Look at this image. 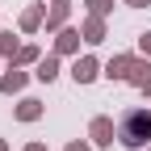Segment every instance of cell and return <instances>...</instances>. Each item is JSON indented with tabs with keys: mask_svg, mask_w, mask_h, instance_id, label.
<instances>
[{
	"mask_svg": "<svg viewBox=\"0 0 151 151\" xmlns=\"http://www.w3.org/2000/svg\"><path fill=\"white\" fill-rule=\"evenodd\" d=\"M134 50H139V55H147V59H151V29H143V34H139V46H134Z\"/></svg>",
	"mask_w": 151,
	"mask_h": 151,
	"instance_id": "2e32d148",
	"label": "cell"
},
{
	"mask_svg": "<svg viewBox=\"0 0 151 151\" xmlns=\"http://www.w3.org/2000/svg\"><path fill=\"white\" fill-rule=\"evenodd\" d=\"M71 4L76 0H46V34H59L63 25H71Z\"/></svg>",
	"mask_w": 151,
	"mask_h": 151,
	"instance_id": "8992f818",
	"label": "cell"
},
{
	"mask_svg": "<svg viewBox=\"0 0 151 151\" xmlns=\"http://www.w3.org/2000/svg\"><path fill=\"white\" fill-rule=\"evenodd\" d=\"M17 50H21V38H17L13 29H0V59H17Z\"/></svg>",
	"mask_w": 151,
	"mask_h": 151,
	"instance_id": "4fadbf2b",
	"label": "cell"
},
{
	"mask_svg": "<svg viewBox=\"0 0 151 151\" xmlns=\"http://www.w3.org/2000/svg\"><path fill=\"white\" fill-rule=\"evenodd\" d=\"M63 151H92V139H88V134H84V139H71Z\"/></svg>",
	"mask_w": 151,
	"mask_h": 151,
	"instance_id": "e0dca14e",
	"label": "cell"
},
{
	"mask_svg": "<svg viewBox=\"0 0 151 151\" xmlns=\"http://www.w3.org/2000/svg\"><path fill=\"white\" fill-rule=\"evenodd\" d=\"M46 25V4H25L17 17V34H38Z\"/></svg>",
	"mask_w": 151,
	"mask_h": 151,
	"instance_id": "30bf717a",
	"label": "cell"
},
{
	"mask_svg": "<svg viewBox=\"0 0 151 151\" xmlns=\"http://www.w3.org/2000/svg\"><path fill=\"white\" fill-rule=\"evenodd\" d=\"M118 143L126 151H147L151 147V105H134L118 118Z\"/></svg>",
	"mask_w": 151,
	"mask_h": 151,
	"instance_id": "6da1fadb",
	"label": "cell"
},
{
	"mask_svg": "<svg viewBox=\"0 0 151 151\" xmlns=\"http://www.w3.org/2000/svg\"><path fill=\"white\" fill-rule=\"evenodd\" d=\"M29 76H34V71H25V67L9 63L4 71H0V92H4V97H21L25 84H29Z\"/></svg>",
	"mask_w": 151,
	"mask_h": 151,
	"instance_id": "5b68a950",
	"label": "cell"
},
{
	"mask_svg": "<svg viewBox=\"0 0 151 151\" xmlns=\"http://www.w3.org/2000/svg\"><path fill=\"white\" fill-rule=\"evenodd\" d=\"M151 80V59L147 55H134V63H130V71H126V84L130 88H143Z\"/></svg>",
	"mask_w": 151,
	"mask_h": 151,
	"instance_id": "7c38bea8",
	"label": "cell"
},
{
	"mask_svg": "<svg viewBox=\"0 0 151 151\" xmlns=\"http://www.w3.org/2000/svg\"><path fill=\"white\" fill-rule=\"evenodd\" d=\"M88 139H92V147L109 151V147H113V139H118V122H113L109 113H97V118L88 122Z\"/></svg>",
	"mask_w": 151,
	"mask_h": 151,
	"instance_id": "3957f363",
	"label": "cell"
},
{
	"mask_svg": "<svg viewBox=\"0 0 151 151\" xmlns=\"http://www.w3.org/2000/svg\"><path fill=\"white\" fill-rule=\"evenodd\" d=\"M13 118L21 122V126H34V122H42V118H46V105L38 101V97H21V101L13 105Z\"/></svg>",
	"mask_w": 151,
	"mask_h": 151,
	"instance_id": "ba28073f",
	"label": "cell"
},
{
	"mask_svg": "<svg viewBox=\"0 0 151 151\" xmlns=\"http://www.w3.org/2000/svg\"><path fill=\"white\" fill-rule=\"evenodd\" d=\"M101 76H105V63L97 59V55H76V59H71V80L80 84V88L97 84Z\"/></svg>",
	"mask_w": 151,
	"mask_h": 151,
	"instance_id": "7a4b0ae2",
	"label": "cell"
},
{
	"mask_svg": "<svg viewBox=\"0 0 151 151\" xmlns=\"http://www.w3.org/2000/svg\"><path fill=\"white\" fill-rule=\"evenodd\" d=\"M139 92H143V97H147V101H151V80H147V84H143V88H139Z\"/></svg>",
	"mask_w": 151,
	"mask_h": 151,
	"instance_id": "ffe728a7",
	"label": "cell"
},
{
	"mask_svg": "<svg viewBox=\"0 0 151 151\" xmlns=\"http://www.w3.org/2000/svg\"><path fill=\"white\" fill-rule=\"evenodd\" d=\"M134 55H139V50H118V55H113V59L105 63V80L126 84V71H130V63H134Z\"/></svg>",
	"mask_w": 151,
	"mask_h": 151,
	"instance_id": "8fae6325",
	"label": "cell"
},
{
	"mask_svg": "<svg viewBox=\"0 0 151 151\" xmlns=\"http://www.w3.org/2000/svg\"><path fill=\"white\" fill-rule=\"evenodd\" d=\"M84 13H92V17H109V13H113V0H84Z\"/></svg>",
	"mask_w": 151,
	"mask_h": 151,
	"instance_id": "9a60e30c",
	"label": "cell"
},
{
	"mask_svg": "<svg viewBox=\"0 0 151 151\" xmlns=\"http://www.w3.org/2000/svg\"><path fill=\"white\" fill-rule=\"evenodd\" d=\"M0 151H9V139H0Z\"/></svg>",
	"mask_w": 151,
	"mask_h": 151,
	"instance_id": "44dd1931",
	"label": "cell"
},
{
	"mask_svg": "<svg viewBox=\"0 0 151 151\" xmlns=\"http://www.w3.org/2000/svg\"><path fill=\"white\" fill-rule=\"evenodd\" d=\"M38 59H42V46H38V42H21V50H17V67H34Z\"/></svg>",
	"mask_w": 151,
	"mask_h": 151,
	"instance_id": "5bb4252c",
	"label": "cell"
},
{
	"mask_svg": "<svg viewBox=\"0 0 151 151\" xmlns=\"http://www.w3.org/2000/svg\"><path fill=\"white\" fill-rule=\"evenodd\" d=\"M80 34H84V46H101L105 38H109V17H92V13H84Z\"/></svg>",
	"mask_w": 151,
	"mask_h": 151,
	"instance_id": "52a82bcc",
	"label": "cell"
},
{
	"mask_svg": "<svg viewBox=\"0 0 151 151\" xmlns=\"http://www.w3.org/2000/svg\"><path fill=\"white\" fill-rule=\"evenodd\" d=\"M126 9H151V0H122Z\"/></svg>",
	"mask_w": 151,
	"mask_h": 151,
	"instance_id": "ac0fdd59",
	"label": "cell"
},
{
	"mask_svg": "<svg viewBox=\"0 0 151 151\" xmlns=\"http://www.w3.org/2000/svg\"><path fill=\"white\" fill-rule=\"evenodd\" d=\"M59 71H63V55H42V59H38L34 63V80L38 84H55V80H59Z\"/></svg>",
	"mask_w": 151,
	"mask_h": 151,
	"instance_id": "9c48e42d",
	"label": "cell"
},
{
	"mask_svg": "<svg viewBox=\"0 0 151 151\" xmlns=\"http://www.w3.org/2000/svg\"><path fill=\"white\" fill-rule=\"evenodd\" d=\"M21 151H50V147H46V143H38V139H34V143H25Z\"/></svg>",
	"mask_w": 151,
	"mask_h": 151,
	"instance_id": "d6986e66",
	"label": "cell"
},
{
	"mask_svg": "<svg viewBox=\"0 0 151 151\" xmlns=\"http://www.w3.org/2000/svg\"><path fill=\"white\" fill-rule=\"evenodd\" d=\"M80 42H84V34H80V25H63L59 34H55V42H50V50H55V55H63V59H76V55H80Z\"/></svg>",
	"mask_w": 151,
	"mask_h": 151,
	"instance_id": "277c9868",
	"label": "cell"
}]
</instances>
